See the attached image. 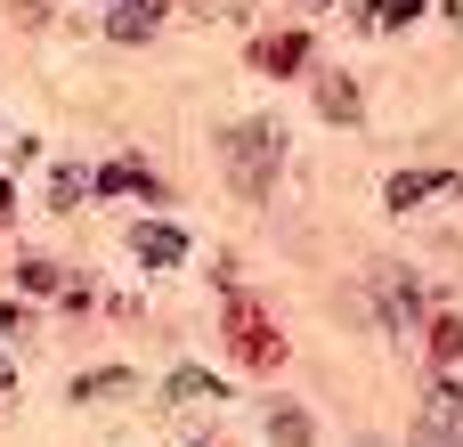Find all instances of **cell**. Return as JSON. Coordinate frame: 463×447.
Returning a JSON list of instances; mask_svg holds the SVG:
<instances>
[{
	"label": "cell",
	"instance_id": "obj_1",
	"mask_svg": "<svg viewBox=\"0 0 463 447\" xmlns=\"http://www.w3.org/2000/svg\"><path fill=\"white\" fill-rule=\"evenodd\" d=\"M277 155H285L277 122H228V130H220V163H228V187H236V195H260V187L277 179Z\"/></svg>",
	"mask_w": 463,
	"mask_h": 447
},
{
	"label": "cell",
	"instance_id": "obj_2",
	"mask_svg": "<svg viewBox=\"0 0 463 447\" xmlns=\"http://www.w3.org/2000/svg\"><path fill=\"white\" fill-rule=\"evenodd\" d=\"M448 432H463V375H439L423 399V440H448Z\"/></svg>",
	"mask_w": 463,
	"mask_h": 447
},
{
	"label": "cell",
	"instance_id": "obj_3",
	"mask_svg": "<svg viewBox=\"0 0 463 447\" xmlns=\"http://www.w3.org/2000/svg\"><path fill=\"white\" fill-rule=\"evenodd\" d=\"M448 187H463L456 171H399V179L383 187V204H391V212H415L423 195H448Z\"/></svg>",
	"mask_w": 463,
	"mask_h": 447
},
{
	"label": "cell",
	"instance_id": "obj_4",
	"mask_svg": "<svg viewBox=\"0 0 463 447\" xmlns=\"http://www.w3.org/2000/svg\"><path fill=\"white\" fill-rule=\"evenodd\" d=\"M130 252H138L146 269H179V261H187V236L155 220V228H130Z\"/></svg>",
	"mask_w": 463,
	"mask_h": 447
},
{
	"label": "cell",
	"instance_id": "obj_5",
	"mask_svg": "<svg viewBox=\"0 0 463 447\" xmlns=\"http://www.w3.org/2000/svg\"><path fill=\"white\" fill-rule=\"evenodd\" d=\"M374 301H383V318H391L399 334L423 318V309H415V277H407V269H383V277H374Z\"/></svg>",
	"mask_w": 463,
	"mask_h": 447
},
{
	"label": "cell",
	"instance_id": "obj_6",
	"mask_svg": "<svg viewBox=\"0 0 463 447\" xmlns=\"http://www.w3.org/2000/svg\"><path fill=\"white\" fill-rule=\"evenodd\" d=\"M317 106H326V122H366V114H358L350 73H317Z\"/></svg>",
	"mask_w": 463,
	"mask_h": 447
},
{
	"label": "cell",
	"instance_id": "obj_7",
	"mask_svg": "<svg viewBox=\"0 0 463 447\" xmlns=\"http://www.w3.org/2000/svg\"><path fill=\"white\" fill-rule=\"evenodd\" d=\"M90 187H98V195H163V179H146L138 163H106Z\"/></svg>",
	"mask_w": 463,
	"mask_h": 447
},
{
	"label": "cell",
	"instance_id": "obj_8",
	"mask_svg": "<svg viewBox=\"0 0 463 447\" xmlns=\"http://www.w3.org/2000/svg\"><path fill=\"white\" fill-rule=\"evenodd\" d=\"M155 24H163V0H122L114 8V41H146Z\"/></svg>",
	"mask_w": 463,
	"mask_h": 447
},
{
	"label": "cell",
	"instance_id": "obj_9",
	"mask_svg": "<svg viewBox=\"0 0 463 447\" xmlns=\"http://www.w3.org/2000/svg\"><path fill=\"white\" fill-rule=\"evenodd\" d=\"M228 326H236V350H244V358H260V366H269V358H277V334H269V326H252V318H244V309H236V318H228Z\"/></svg>",
	"mask_w": 463,
	"mask_h": 447
},
{
	"label": "cell",
	"instance_id": "obj_10",
	"mask_svg": "<svg viewBox=\"0 0 463 447\" xmlns=\"http://www.w3.org/2000/svg\"><path fill=\"white\" fill-rule=\"evenodd\" d=\"M301 49H309L301 33H277V41L260 49V65H269V73H301Z\"/></svg>",
	"mask_w": 463,
	"mask_h": 447
},
{
	"label": "cell",
	"instance_id": "obj_11",
	"mask_svg": "<svg viewBox=\"0 0 463 447\" xmlns=\"http://www.w3.org/2000/svg\"><path fill=\"white\" fill-rule=\"evenodd\" d=\"M114 391H130V375H122V366H98V375H81V383H73V399H114Z\"/></svg>",
	"mask_w": 463,
	"mask_h": 447
},
{
	"label": "cell",
	"instance_id": "obj_12",
	"mask_svg": "<svg viewBox=\"0 0 463 447\" xmlns=\"http://www.w3.org/2000/svg\"><path fill=\"white\" fill-rule=\"evenodd\" d=\"M171 399H179V407H187V399H220V383L195 375V366H179V375H171Z\"/></svg>",
	"mask_w": 463,
	"mask_h": 447
},
{
	"label": "cell",
	"instance_id": "obj_13",
	"mask_svg": "<svg viewBox=\"0 0 463 447\" xmlns=\"http://www.w3.org/2000/svg\"><path fill=\"white\" fill-rule=\"evenodd\" d=\"M81 195H90V171H57V179H49V204H57V212L81 204Z\"/></svg>",
	"mask_w": 463,
	"mask_h": 447
},
{
	"label": "cell",
	"instance_id": "obj_14",
	"mask_svg": "<svg viewBox=\"0 0 463 447\" xmlns=\"http://www.w3.org/2000/svg\"><path fill=\"white\" fill-rule=\"evenodd\" d=\"M269 423H277L285 440H309V415H301V407H269Z\"/></svg>",
	"mask_w": 463,
	"mask_h": 447
},
{
	"label": "cell",
	"instance_id": "obj_15",
	"mask_svg": "<svg viewBox=\"0 0 463 447\" xmlns=\"http://www.w3.org/2000/svg\"><path fill=\"white\" fill-rule=\"evenodd\" d=\"M415 8H423V0H374V16H383V24H415Z\"/></svg>",
	"mask_w": 463,
	"mask_h": 447
},
{
	"label": "cell",
	"instance_id": "obj_16",
	"mask_svg": "<svg viewBox=\"0 0 463 447\" xmlns=\"http://www.w3.org/2000/svg\"><path fill=\"white\" fill-rule=\"evenodd\" d=\"M8 204H16V195H8V179H0V220H8Z\"/></svg>",
	"mask_w": 463,
	"mask_h": 447
},
{
	"label": "cell",
	"instance_id": "obj_17",
	"mask_svg": "<svg viewBox=\"0 0 463 447\" xmlns=\"http://www.w3.org/2000/svg\"><path fill=\"white\" fill-rule=\"evenodd\" d=\"M0 391H8V366H0Z\"/></svg>",
	"mask_w": 463,
	"mask_h": 447
}]
</instances>
